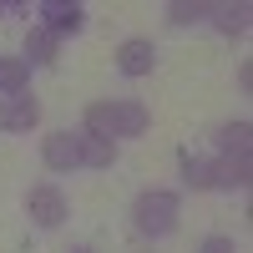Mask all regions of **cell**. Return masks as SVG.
<instances>
[{"instance_id":"1","label":"cell","mask_w":253,"mask_h":253,"mask_svg":"<svg viewBox=\"0 0 253 253\" xmlns=\"http://www.w3.org/2000/svg\"><path fill=\"white\" fill-rule=\"evenodd\" d=\"M86 132L91 137H142L147 132V107L142 101H91L86 107Z\"/></svg>"},{"instance_id":"2","label":"cell","mask_w":253,"mask_h":253,"mask_svg":"<svg viewBox=\"0 0 253 253\" xmlns=\"http://www.w3.org/2000/svg\"><path fill=\"white\" fill-rule=\"evenodd\" d=\"M132 223L142 238H162L177 228V193H162V187H152V193H142L132 203Z\"/></svg>"},{"instance_id":"3","label":"cell","mask_w":253,"mask_h":253,"mask_svg":"<svg viewBox=\"0 0 253 253\" xmlns=\"http://www.w3.org/2000/svg\"><path fill=\"white\" fill-rule=\"evenodd\" d=\"M26 213L41 228H61V223H66V198H61V187H51V182L31 187V193H26Z\"/></svg>"},{"instance_id":"4","label":"cell","mask_w":253,"mask_h":253,"mask_svg":"<svg viewBox=\"0 0 253 253\" xmlns=\"http://www.w3.org/2000/svg\"><path fill=\"white\" fill-rule=\"evenodd\" d=\"M41 157H46V167H56V172L81 167V132H51L46 147H41Z\"/></svg>"},{"instance_id":"5","label":"cell","mask_w":253,"mask_h":253,"mask_svg":"<svg viewBox=\"0 0 253 253\" xmlns=\"http://www.w3.org/2000/svg\"><path fill=\"white\" fill-rule=\"evenodd\" d=\"M41 122V101L36 96H5L0 101V126H5V132H31V126Z\"/></svg>"},{"instance_id":"6","label":"cell","mask_w":253,"mask_h":253,"mask_svg":"<svg viewBox=\"0 0 253 253\" xmlns=\"http://www.w3.org/2000/svg\"><path fill=\"white\" fill-rule=\"evenodd\" d=\"M208 182L213 187H248V152H223L208 162Z\"/></svg>"},{"instance_id":"7","label":"cell","mask_w":253,"mask_h":253,"mask_svg":"<svg viewBox=\"0 0 253 253\" xmlns=\"http://www.w3.org/2000/svg\"><path fill=\"white\" fill-rule=\"evenodd\" d=\"M152 61H157V51H152V41H142V36H132V41H122V46H117V66H122L126 76H147V71H152Z\"/></svg>"},{"instance_id":"8","label":"cell","mask_w":253,"mask_h":253,"mask_svg":"<svg viewBox=\"0 0 253 253\" xmlns=\"http://www.w3.org/2000/svg\"><path fill=\"white\" fill-rule=\"evenodd\" d=\"M81 26H86V10H81L76 5V0H71V5H66V0H51V5H46V31L61 41V36H76Z\"/></svg>"},{"instance_id":"9","label":"cell","mask_w":253,"mask_h":253,"mask_svg":"<svg viewBox=\"0 0 253 253\" xmlns=\"http://www.w3.org/2000/svg\"><path fill=\"white\" fill-rule=\"evenodd\" d=\"M112 162H117V142L81 132V167H112Z\"/></svg>"},{"instance_id":"10","label":"cell","mask_w":253,"mask_h":253,"mask_svg":"<svg viewBox=\"0 0 253 253\" xmlns=\"http://www.w3.org/2000/svg\"><path fill=\"white\" fill-rule=\"evenodd\" d=\"M26 56L36 61V66H51V61H56V36H51L46 26H36V31L26 36Z\"/></svg>"},{"instance_id":"11","label":"cell","mask_w":253,"mask_h":253,"mask_svg":"<svg viewBox=\"0 0 253 253\" xmlns=\"http://www.w3.org/2000/svg\"><path fill=\"white\" fill-rule=\"evenodd\" d=\"M208 15H218V31L223 36H243L248 31V5H218V10H208Z\"/></svg>"},{"instance_id":"12","label":"cell","mask_w":253,"mask_h":253,"mask_svg":"<svg viewBox=\"0 0 253 253\" xmlns=\"http://www.w3.org/2000/svg\"><path fill=\"white\" fill-rule=\"evenodd\" d=\"M26 76H31V66H26V61H0V91H10V96H20V91H26Z\"/></svg>"},{"instance_id":"13","label":"cell","mask_w":253,"mask_h":253,"mask_svg":"<svg viewBox=\"0 0 253 253\" xmlns=\"http://www.w3.org/2000/svg\"><path fill=\"white\" fill-rule=\"evenodd\" d=\"M248 137H253L248 122H228V126H218V147H223V152H248Z\"/></svg>"},{"instance_id":"14","label":"cell","mask_w":253,"mask_h":253,"mask_svg":"<svg viewBox=\"0 0 253 253\" xmlns=\"http://www.w3.org/2000/svg\"><path fill=\"white\" fill-rule=\"evenodd\" d=\"M213 5H187V0H177V5H167V20L172 26H193V20H203Z\"/></svg>"},{"instance_id":"15","label":"cell","mask_w":253,"mask_h":253,"mask_svg":"<svg viewBox=\"0 0 253 253\" xmlns=\"http://www.w3.org/2000/svg\"><path fill=\"white\" fill-rule=\"evenodd\" d=\"M182 177H187V187H198V193L213 187V182H208V162H198L193 152H182Z\"/></svg>"},{"instance_id":"16","label":"cell","mask_w":253,"mask_h":253,"mask_svg":"<svg viewBox=\"0 0 253 253\" xmlns=\"http://www.w3.org/2000/svg\"><path fill=\"white\" fill-rule=\"evenodd\" d=\"M198 253H238V248H233V238H208Z\"/></svg>"},{"instance_id":"17","label":"cell","mask_w":253,"mask_h":253,"mask_svg":"<svg viewBox=\"0 0 253 253\" xmlns=\"http://www.w3.org/2000/svg\"><path fill=\"white\" fill-rule=\"evenodd\" d=\"M71 253H96V248H71Z\"/></svg>"}]
</instances>
